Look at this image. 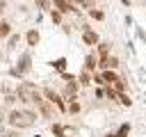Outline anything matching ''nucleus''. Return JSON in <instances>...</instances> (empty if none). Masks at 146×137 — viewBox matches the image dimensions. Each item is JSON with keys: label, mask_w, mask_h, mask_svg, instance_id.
Listing matches in <instances>:
<instances>
[{"label": "nucleus", "mask_w": 146, "mask_h": 137, "mask_svg": "<svg viewBox=\"0 0 146 137\" xmlns=\"http://www.w3.org/2000/svg\"><path fill=\"white\" fill-rule=\"evenodd\" d=\"M18 39H21V34L11 32V34H9V41H7V48H9V50H14V48H16V43H18Z\"/></svg>", "instance_id": "17"}, {"label": "nucleus", "mask_w": 146, "mask_h": 137, "mask_svg": "<svg viewBox=\"0 0 146 137\" xmlns=\"http://www.w3.org/2000/svg\"><path fill=\"white\" fill-rule=\"evenodd\" d=\"M36 112H32V110H18V107H14L9 114H7V123L11 126V128H16V130H25V128H32L34 123H36Z\"/></svg>", "instance_id": "1"}, {"label": "nucleus", "mask_w": 146, "mask_h": 137, "mask_svg": "<svg viewBox=\"0 0 146 137\" xmlns=\"http://www.w3.org/2000/svg\"><path fill=\"white\" fill-rule=\"evenodd\" d=\"M62 16H64L62 11H57V9H50V21H52L55 25H59V23H62Z\"/></svg>", "instance_id": "19"}, {"label": "nucleus", "mask_w": 146, "mask_h": 137, "mask_svg": "<svg viewBox=\"0 0 146 137\" xmlns=\"http://www.w3.org/2000/svg\"><path fill=\"white\" fill-rule=\"evenodd\" d=\"M75 94H78V80H68L66 87H64V91H62V96L66 100H71V98H75Z\"/></svg>", "instance_id": "8"}, {"label": "nucleus", "mask_w": 146, "mask_h": 137, "mask_svg": "<svg viewBox=\"0 0 146 137\" xmlns=\"http://www.w3.org/2000/svg\"><path fill=\"white\" fill-rule=\"evenodd\" d=\"M0 59H2V50H0Z\"/></svg>", "instance_id": "28"}, {"label": "nucleus", "mask_w": 146, "mask_h": 137, "mask_svg": "<svg viewBox=\"0 0 146 137\" xmlns=\"http://www.w3.org/2000/svg\"><path fill=\"white\" fill-rule=\"evenodd\" d=\"M0 137H21V135H18L16 128H14V130H2V128H0Z\"/></svg>", "instance_id": "24"}, {"label": "nucleus", "mask_w": 146, "mask_h": 137, "mask_svg": "<svg viewBox=\"0 0 146 137\" xmlns=\"http://www.w3.org/2000/svg\"><path fill=\"white\" fill-rule=\"evenodd\" d=\"M119 103H121L123 107H130V105H132V98H130L125 91H121V94H119Z\"/></svg>", "instance_id": "18"}, {"label": "nucleus", "mask_w": 146, "mask_h": 137, "mask_svg": "<svg viewBox=\"0 0 146 137\" xmlns=\"http://www.w3.org/2000/svg\"><path fill=\"white\" fill-rule=\"evenodd\" d=\"M66 130H68V128H64L62 123H50V132H52L55 137H66Z\"/></svg>", "instance_id": "13"}, {"label": "nucleus", "mask_w": 146, "mask_h": 137, "mask_svg": "<svg viewBox=\"0 0 146 137\" xmlns=\"http://www.w3.org/2000/svg\"><path fill=\"white\" fill-rule=\"evenodd\" d=\"M96 66H98V55H94V53H89L87 57H84V64H82V68L84 71H96Z\"/></svg>", "instance_id": "9"}, {"label": "nucleus", "mask_w": 146, "mask_h": 137, "mask_svg": "<svg viewBox=\"0 0 146 137\" xmlns=\"http://www.w3.org/2000/svg\"><path fill=\"white\" fill-rule=\"evenodd\" d=\"M112 87H114L119 94H121V91H125V82H123V78H119L116 82H112Z\"/></svg>", "instance_id": "23"}, {"label": "nucleus", "mask_w": 146, "mask_h": 137, "mask_svg": "<svg viewBox=\"0 0 146 137\" xmlns=\"http://www.w3.org/2000/svg\"><path fill=\"white\" fill-rule=\"evenodd\" d=\"M52 9H57V11H62V14H73V11H78L71 0H52Z\"/></svg>", "instance_id": "5"}, {"label": "nucleus", "mask_w": 146, "mask_h": 137, "mask_svg": "<svg viewBox=\"0 0 146 137\" xmlns=\"http://www.w3.org/2000/svg\"><path fill=\"white\" fill-rule=\"evenodd\" d=\"M16 98H18L16 94H9V96H5V103H7V105H14V100H16Z\"/></svg>", "instance_id": "25"}, {"label": "nucleus", "mask_w": 146, "mask_h": 137, "mask_svg": "<svg viewBox=\"0 0 146 137\" xmlns=\"http://www.w3.org/2000/svg\"><path fill=\"white\" fill-rule=\"evenodd\" d=\"M2 123H7V114L0 110V128H2Z\"/></svg>", "instance_id": "27"}, {"label": "nucleus", "mask_w": 146, "mask_h": 137, "mask_svg": "<svg viewBox=\"0 0 146 137\" xmlns=\"http://www.w3.org/2000/svg\"><path fill=\"white\" fill-rule=\"evenodd\" d=\"M100 73H103V78H105L107 84H112V82H116V80L121 78V75L116 73V68H105V71H100Z\"/></svg>", "instance_id": "11"}, {"label": "nucleus", "mask_w": 146, "mask_h": 137, "mask_svg": "<svg viewBox=\"0 0 146 137\" xmlns=\"http://www.w3.org/2000/svg\"><path fill=\"white\" fill-rule=\"evenodd\" d=\"M41 94H43L52 105H57V110H59V112H66V105H64V96H62V94H57V91H55V89H50V87H43V89H41Z\"/></svg>", "instance_id": "4"}, {"label": "nucleus", "mask_w": 146, "mask_h": 137, "mask_svg": "<svg viewBox=\"0 0 146 137\" xmlns=\"http://www.w3.org/2000/svg\"><path fill=\"white\" fill-rule=\"evenodd\" d=\"M34 137H39V135H34Z\"/></svg>", "instance_id": "29"}, {"label": "nucleus", "mask_w": 146, "mask_h": 137, "mask_svg": "<svg viewBox=\"0 0 146 137\" xmlns=\"http://www.w3.org/2000/svg\"><path fill=\"white\" fill-rule=\"evenodd\" d=\"M80 110H82V107H80V103H78L75 98H71V103L66 105V112H71V114H78Z\"/></svg>", "instance_id": "16"}, {"label": "nucleus", "mask_w": 146, "mask_h": 137, "mask_svg": "<svg viewBox=\"0 0 146 137\" xmlns=\"http://www.w3.org/2000/svg\"><path fill=\"white\" fill-rule=\"evenodd\" d=\"M78 84L89 87V84H91V71H84V68H82V73L78 75Z\"/></svg>", "instance_id": "12"}, {"label": "nucleus", "mask_w": 146, "mask_h": 137, "mask_svg": "<svg viewBox=\"0 0 146 137\" xmlns=\"http://www.w3.org/2000/svg\"><path fill=\"white\" fill-rule=\"evenodd\" d=\"M50 66H52L55 71H59V73H64V71H66V57H57L55 62H50Z\"/></svg>", "instance_id": "14"}, {"label": "nucleus", "mask_w": 146, "mask_h": 137, "mask_svg": "<svg viewBox=\"0 0 146 137\" xmlns=\"http://www.w3.org/2000/svg\"><path fill=\"white\" fill-rule=\"evenodd\" d=\"M30 71H32V55H30V53H23V55L18 57L16 66L11 68V75H14V78H21V75L30 73Z\"/></svg>", "instance_id": "3"}, {"label": "nucleus", "mask_w": 146, "mask_h": 137, "mask_svg": "<svg viewBox=\"0 0 146 137\" xmlns=\"http://www.w3.org/2000/svg\"><path fill=\"white\" fill-rule=\"evenodd\" d=\"M39 94H41V91L36 89V84H34V82L23 80V82H18V84H16V96H18V100H23V103H34Z\"/></svg>", "instance_id": "2"}, {"label": "nucleus", "mask_w": 146, "mask_h": 137, "mask_svg": "<svg viewBox=\"0 0 146 137\" xmlns=\"http://www.w3.org/2000/svg\"><path fill=\"white\" fill-rule=\"evenodd\" d=\"M34 2H36V7H39L41 11H50V9H52L50 0H34Z\"/></svg>", "instance_id": "20"}, {"label": "nucleus", "mask_w": 146, "mask_h": 137, "mask_svg": "<svg viewBox=\"0 0 146 137\" xmlns=\"http://www.w3.org/2000/svg\"><path fill=\"white\" fill-rule=\"evenodd\" d=\"M25 41H27V46H30V48H36V46H39V41H41L39 30H36V27H30V30H27V34H25Z\"/></svg>", "instance_id": "6"}, {"label": "nucleus", "mask_w": 146, "mask_h": 137, "mask_svg": "<svg viewBox=\"0 0 146 137\" xmlns=\"http://www.w3.org/2000/svg\"><path fill=\"white\" fill-rule=\"evenodd\" d=\"M89 16H91L94 21H105V14H103L100 9H89Z\"/></svg>", "instance_id": "22"}, {"label": "nucleus", "mask_w": 146, "mask_h": 137, "mask_svg": "<svg viewBox=\"0 0 146 137\" xmlns=\"http://www.w3.org/2000/svg\"><path fill=\"white\" fill-rule=\"evenodd\" d=\"M71 2H73L75 7H82V9H87V11H89V9H94V5H96L94 0H71Z\"/></svg>", "instance_id": "15"}, {"label": "nucleus", "mask_w": 146, "mask_h": 137, "mask_svg": "<svg viewBox=\"0 0 146 137\" xmlns=\"http://www.w3.org/2000/svg\"><path fill=\"white\" fill-rule=\"evenodd\" d=\"M110 46H112V43H107V41H98V43H96L98 59H107V57H110Z\"/></svg>", "instance_id": "10"}, {"label": "nucleus", "mask_w": 146, "mask_h": 137, "mask_svg": "<svg viewBox=\"0 0 146 137\" xmlns=\"http://www.w3.org/2000/svg\"><path fill=\"white\" fill-rule=\"evenodd\" d=\"M96 98H105V89H103V87L96 89Z\"/></svg>", "instance_id": "26"}, {"label": "nucleus", "mask_w": 146, "mask_h": 137, "mask_svg": "<svg viewBox=\"0 0 146 137\" xmlns=\"http://www.w3.org/2000/svg\"><path fill=\"white\" fill-rule=\"evenodd\" d=\"M128 135H130V123H121V128L114 137H128Z\"/></svg>", "instance_id": "21"}, {"label": "nucleus", "mask_w": 146, "mask_h": 137, "mask_svg": "<svg viewBox=\"0 0 146 137\" xmlns=\"http://www.w3.org/2000/svg\"><path fill=\"white\" fill-rule=\"evenodd\" d=\"M82 41H84V46H96V43L100 41V37H98L94 30L84 27V30H82Z\"/></svg>", "instance_id": "7"}]
</instances>
